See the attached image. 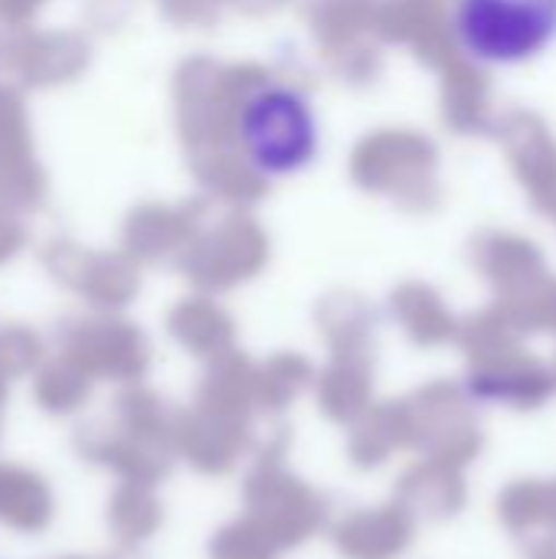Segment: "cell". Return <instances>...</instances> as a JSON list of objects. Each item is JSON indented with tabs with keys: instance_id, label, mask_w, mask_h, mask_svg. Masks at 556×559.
<instances>
[{
	"instance_id": "6da1fadb",
	"label": "cell",
	"mask_w": 556,
	"mask_h": 559,
	"mask_svg": "<svg viewBox=\"0 0 556 559\" xmlns=\"http://www.w3.org/2000/svg\"><path fill=\"white\" fill-rule=\"evenodd\" d=\"M239 141L246 160L265 177L305 170L318 154V121L308 98L288 85L256 88L239 111Z\"/></svg>"
},
{
	"instance_id": "7a4b0ae2",
	"label": "cell",
	"mask_w": 556,
	"mask_h": 559,
	"mask_svg": "<svg viewBox=\"0 0 556 559\" xmlns=\"http://www.w3.org/2000/svg\"><path fill=\"white\" fill-rule=\"evenodd\" d=\"M452 23L472 59L514 66L556 39V0H456Z\"/></svg>"
}]
</instances>
